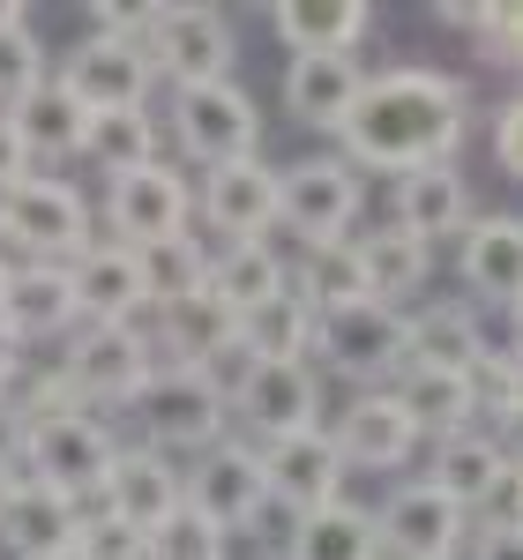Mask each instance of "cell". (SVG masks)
Wrapping results in <instances>:
<instances>
[{
    "mask_svg": "<svg viewBox=\"0 0 523 560\" xmlns=\"http://www.w3.org/2000/svg\"><path fill=\"white\" fill-rule=\"evenodd\" d=\"M472 128V90L441 68H382L367 75L351 113L337 120V150L345 165H374V173H419L464 150Z\"/></svg>",
    "mask_w": 523,
    "mask_h": 560,
    "instance_id": "obj_1",
    "label": "cell"
},
{
    "mask_svg": "<svg viewBox=\"0 0 523 560\" xmlns=\"http://www.w3.org/2000/svg\"><path fill=\"white\" fill-rule=\"evenodd\" d=\"M8 247L23 261H75L90 247V202L60 173L31 165L23 179L0 187V255Z\"/></svg>",
    "mask_w": 523,
    "mask_h": 560,
    "instance_id": "obj_2",
    "label": "cell"
},
{
    "mask_svg": "<svg viewBox=\"0 0 523 560\" xmlns=\"http://www.w3.org/2000/svg\"><path fill=\"white\" fill-rule=\"evenodd\" d=\"M113 427L83 411V404H68V411H38V419H23V456H15V471L31 478V486H53V493H68V501H90L97 493V478L113 464Z\"/></svg>",
    "mask_w": 523,
    "mask_h": 560,
    "instance_id": "obj_3",
    "label": "cell"
},
{
    "mask_svg": "<svg viewBox=\"0 0 523 560\" xmlns=\"http://www.w3.org/2000/svg\"><path fill=\"white\" fill-rule=\"evenodd\" d=\"M150 374H158V345H150L142 322H83V337L60 351V382H68V396L83 411L135 404Z\"/></svg>",
    "mask_w": 523,
    "mask_h": 560,
    "instance_id": "obj_4",
    "label": "cell"
},
{
    "mask_svg": "<svg viewBox=\"0 0 523 560\" xmlns=\"http://www.w3.org/2000/svg\"><path fill=\"white\" fill-rule=\"evenodd\" d=\"M142 52H150V75H165L173 90H202L232 83L240 38H232V15H218V8H158Z\"/></svg>",
    "mask_w": 523,
    "mask_h": 560,
    "instance_id": "obj_5",
    "label": "cell"
},
{
    "mask_svg": "<svg viewBox=\"0 0 523 560\" xmlns=\"http://www.w3.org/2000/svg\"><path fill=\"white\" fill-rule=\"evenodd\" d=\"M173 142L187 165L218 173V165H240L255 158L262 142V113L240 83H202V90H173Z\"/></svg>",
    "mask_w": 523,
    "mask_h": 560,
    "instance_id": "obj_6",
    "label": "cell"
},
{
    "mask_svg": "<svg viewBox=\"0 0 523 560\" xmlns=\"http://www.w3.org/2000/svg\"><path fill=\"white\" fill-rule=\"evenodd\" d=\"M135 419H142V448H158V456H173V448H218L224 441V411L218 396H210V382L202 374H187V366H158L150 382H142V396H135Z\"/></svg>",
    "mask_w": 523,
    "mask_h": 560,
    "instance_id": "obj_7",
    "label": "cell"
},
{
    "mask_svg": "<svg viewBox=\"0 0 523 560\" xmlns=\"http://www.w3.org/2000/svg\"><path fill=\"white\" fill-rule=\"evenodd\" d=\"M277 224L300 232V247L322 240H351L359 224V173L345 158H300L277 173Z\"/></svg>",
    "mask_w": 523,
    "mask_h": 560,
    "instance_id": "obj_8",
    "label": "cell"
},
{
    "mask_svg": "<svg viewBox=\"0 0 523 560\" xmlns=\"http://www.w3.org/2000/svg\"><path fill=\"white\" fill-rule=\"evenodd\" d=\"M314 351H322V366H337L351 382H396V366H404V314L374 300H351V306H329V314H314Z\"/></svg>",
    "mask_w": 523,
    "mask_h": 560,
    "instance_id": "obj_9",
    "label": "cell"
},
{
    "mask_svg": "<svg viewBox=\"0 0 523 560\" xmlns=\"http://www.w3.org/2000/svg\"><path fill=\"white\" fill-rule=\"evenodd\" d=\"M179 501H187L195 516H210L224 538H232V530H247V523L269 509L255 441H232V433H224L218 448H202V456H195V471H179Z\"/></svg>",
    "mask_w": 523,
    "mask_h": 560,
    "instance_id": "obj_10",
    "label": "cell"
},
{
    "mask_svg": "<svg viewBox=\"0 0 523 560\" xmlns=\"http://www.w3.org/2000/svg\"><path fill=\"white\" fill-rule=\"evenodd\" d=\"M187 210H195V195H187V179L158 158V165H142V173H120L105 187V224L120 232V247H158V240H173L187 232Z\"/></svg>",
    "mask_w": 523,
    "mask_h": 560,
    "instance_id": "obj_11",
    "label": "cell"
},
{
    "mask_svg": "<svg viewBox=\"0 0 523 560\" xmlns=\"http://www.w3.org/2000/svg\"><path fill=\"white\" fill-rule=\"evenodd\" d=\"M150 52L135 38H83L68 52V75L60 90L83 105V113H142L150 105Z\"/></svg>",
    "mask_w": 523,
    "mask_h": 560,
    "instance_id": "obj_12",
    "label": "cell"
},
{
    "mask_svg": "<svg viewBox=\"0 0 523 560\" xmlns=\"http://www.w3.org/2000/svg\"><path fill=\"white\" fill-rule=\"evenodd\" d=\"M255 456H262V493H269L277 509H292V516L329 509V501H337V486H345V464H337V448H329V427L262 441Z\"/></svg>",
    "mask_w": 523,
    "mask_h": 560,
    "instance_id": "obj_13",
    "label": "cell"
},
{
    "mask_svg": "<svg viewBox=\"0 0 523 560\" xmlns=\"http://www.w3.org/2000/svg\"><path fill=\"white\" fill-rule=\"evenodd\" d=\"M472 224V179L456 158L441 165H419V173H396V195H390V232L434 247V240H464Z\"/></svg>",
    "mask_w": 523,
    "mask_h": 560,
    "instance_id": "obj_14",
    "label": "cell"
},
{
    "mask_svg": "<svg viewBox=\"0 0 523 560\" xmlns=\"http://www.w3.org/2000/svg\"><path fill=\"white\" fill-rule=\"evenodd\" d=\"M232 419L262 441H284V433H306L322 427V374L306 366V359H292V366H255L247 374V388L232 396Z\"/></svg>",
    "mask_w": 523,
    "mask_h": 560,
    "instance_id": "obj_15",
    "label": "cell"
},
{
    "mask_svg": "<svg viewBox=\"0 0 523 560\" xmlns=\"http://www.w3.org/2000/svg\"><path fill=\"white\" fill-rule=\"evenodd\" d=\"M456 530H464V509L449 493H434L427 478H411V486H396L382 501L374 546H382V560H449L456 553Z\"/></svg>",
    "mask_w": 523,
    "mask_h": 560,
    "instance_id": "obj_16",
    "label": "cell"
},
{
    "mask_svg": "<svg viewBox=\"0 0 523 560\" xmlns=\"http://www.w3.org/2000/svg\"><path fill=\"white\" fill-rule=\"evenodd\" d=\"M427 486L434 493H449L464 516H479L486 501H501L509 486H516V456H509V441L501 433H449V441H434V471H427Z\"/></svg>",
    "mask_w": 523,
    "mask_h": 560,
    "instance_id": "obj_17",
    "label": "cell"
},
{
    "mask_svg": "<svg viewBox=\"0 0 523 560\" xmlns=\"http://www.w3.org/2000/svg\"><path fill=\"white\" fill-rule=\"evenodd\" d=\"M0 329H8L15 345H38V337L83 329L75 284H68V261H15L8 284H0Z\"/></svg>",
    "mask_w": 523,
    "mask_h": 560,
    "instance_id": "obj_18",
    "label": "cell"
},
{
    "mask_svg": "<svg viewBox=\"0 0 523 560\" xmlns=\"http://www.w3.org/2000/svg\"><path fill=\"white\" fill-rule=\"evenodd\" d=\"M97 516L128 523V530H158V523L179 509V471L158 456V448H113V464H105V478H97Z\"/></svg>",
    "mask_w": 523,
    "mask_h": 560,
    "instance_id": "obj_19",
    "label": "cell"
},
{
    "mask_svg": "<svg viewBox=\"0 0 523 560\" xmlns=\"http://www.w3.org/2000/svg\"><path fill=\"white\" fill-rule=\"evenodd\" d=\"M329 448H337L345 471H404V464L419 456V433H411V419L390 404V388H367L359 404H345Z\"/></svg>",
    "mask_w": 523,
    "mask_h": 560,
    "instance_id": "obj_20",
    "label": "cell"
},
{
    "mask_svg": "<svg viewBox=\"0 0 523 560\" xmlns=\"http://www.w3.org/2000/svg\"><path fill=\"white\" fill-rule=\"evenodd\" d=\"M68 284H75V314L83 322H142V261L120 240H90L83 255L68 261Z\"/></svg>",
    "mask_w": 523,
    "mask_h": 560,
    "instance_id": "obj_21",
    "label": "cell"
},
{
    "mask_svg": "<svg viewBox=\"0 0 523 560\" xmlns=\"http://www.w3.org/2000/svg\"><path fill=\"white\" fill-rule=\"evenodd\" d=\"M456 269H464V292L479 306H516V292H523V224L516 217H472L464 240H456Z\"/></svg>",
    "mask_w": 523,
    "mask_h": 560,
    "instance_id": "obj_22",
    "label": "cell"
},
{
    "mask_svg": "<svg viewBox=\"0 0 523 560\" xmlns=\"http://www.w3.org/2000/svg\"><path fill=\"white\" fill-rule=\"evenodd\" d=\"M202 217L224 232V247H232V240H262V232L277 224V165L240 158V165L202 173Z\"/></svg>",
    "mask_w": 523,
    "mask_h": 560,
    "instance_id": "obj_23",
    "label": "cell"
},
{
    "mask_svg": "<svg viewBox=\"0 0 523 560\" xmlns=\"http://www.w3.org/2000/svg\"><path fill=\"white\" fill-rule=\"evenodd\" d=\"M486 351L479 306L472 300H434L419 314H404V366H434V374H464Z\"/></svg>",
    "mask_w": 523,
    "mask_h": 560,
    "instance_id": "obj_24",
    "label": "cell"
},
{
    "mask_svg": "<svg viewBox=\"0 0 523 560\" xmlns=\"http://www.w3.org/2000/svg\"><path fill=\"white\" fill-rule=\"evenodd\" d=\"M75 530H83V501L15 478V493H8V509H0V546H8V553L15 560L60 553V546H75Z\"/></svg>",
    "mask_w": 523,
    "mask_h": 560,
    "instance_id": "obj_25",
    "label": "cell"
},
{
    "mask_svg": "<svg viewBox=\"0 0 523 560\" xmlns=\"http://www.w3.org/2000/svg\"><path fill=\"white\" fill-rule=\"evenodd\" d=\"M367 83V68H359V52H306L284 68V113L300 120V128H337L351 113V97Z\"/></svg>",
    "mask_w": 523,
    "mask_h": 560,
    "instance_id": "obj_26",
    "label": "cell"
},
{
    "mask_svg": "<svg viewBox=\"0 0 523 560\" xmlns=\"http://www.w3.org/2000/svg\"><path fill=\"white\" fill-rule=\"evenodd\" d=\"M367 23H374L367 0H277L269 8V31L292 45V60H306V52H359Z\"/></svg>",
    "mask_w": 523,
    "mask_h": 560,
    "instance_id": "obj_27",
    "label": "cell"
},
{
    "mask_svg": "<svg viewBox=\"0 0 523 560\" xmlns=\"http://www.w3.org/2000/svg\"><path fill=\"white\" fill-rule=\"evenodd\" d=\"M427 277H434V247H419V240H404V232H359V284H367V300L404 314V306L427 292Z\"/></svg>",
    "mask_w": 523,
    "mask_h": 560,
    "instance_id": "obj_28",
    "label": "cell"
},
{
    "mask_svg": "<svg viewBox=\"0 0 523 560\" xmlns=\"http://www.w3.org/2000/svg\"><path fill=\"white\" fill-rule=\"evenodd\" d=\"M292 277H284V255L269 247V240H232L210 255V277H202V292L224 306V314H247V306L277 300Z\"/></svg>",
    "mask_w": 523,
    "mask_h": 560,
    "instance_id": "obj_29",
    "label": "cell"
},
{
    "mask_svg": "<svg viewBox=\"0 0 523 560\" xmlns=\"http://www.w3.org/2000/svg\"><path fill=\"white\" fill-rule=\"evenodd\" d=\"M232 337L255 351V366H292V359H306V351H314V306L284 284L277 300L232 314Z\"/></svg>",
    "mask_w": 523,
    "mask_h": 560,
    "instance_id": "obj_30",
    "label": "cell"
},
{
    "mask_svg": "<svg viewBox=\"0 0 523 560\" xmlns=\"http://www.w3.org/2000/svg\"><path fill=\"white\" fill-rule=\"evenodd\" d=\"M8 128H15V142H23V158H31V165H38V158H83L90 113L60 83H38L15 113H8Z\"/></svg>",
    "mask_w": 523,
    "mask_h": 560,
    "instance_id": "obj_31",
    "label": "cell"
},
{
    "mask_svg": "<svg viewBox=\"0 0 523 560\" xmlns=\"http://www.w3.org/2000/svg\"><path fill=\"white\" fill-rule=\"evenodd\" d=\"M390 404L411 419L419 441H449V433L472 427V404H464V382L456 374H434V366H396Z\"/></svg>",
    "mask_w": 523,
    "mask_h": 560,
    "instance_id": "obj_32",
    "label": "cell"
},
{
    "mask_svg": "<svg viewBox=\"0 0 523 560\" xmlns=\"http://www.w3.org/2000/svg\"><path fill=\"white\" fill-rule=\"evenodd\" d=\"M284 560H382L374 516L351 509V501H329V509H314V516H292Z\"/></svg>",
    "mask_w": 523,
    "mask_h": 560,
    "instance_id": "obj_33",
    "label": "cell"
},
{
    "mask_svg": "<svg viewBox=\"0 0 523 560\" xmlns=\"http://www.w3.org/2000/svg\"><path fill=\"white\" fill-rule=\"evenodd\" d=\"M284 277H292V292H300L314 314L367 300V284H359V232H351V240H322V247H306L300 261H284Z\"/></svg>",
    "mask_w": 523,
    "mask_h": 560,
    "instance_id": "obj_34",
    "label": "cell"
},
{
    "mask_svg": "<svg viewBox=\"0 0 523 560\" xmlns=\"http://www.w3.org/2000/svg\"><path fill=\"white\" fill-rule=\"evenodd\" d=\"M150 345L173 351L165 366H202L218 345H232V314H224L210 292H187L179 306H165V314H158V337H150Z\"/></svg>",
    "mask_w": 523,
    "mask_h": 560,
    "instance_id": "obj_35",
    "label": "cell"
},
{
    "mask_svg": "<svg viewBox=\"0 0 523 560\" xmlns=\"http://www.w3.org/2000/svg\"><path fill=\"white\" fill-rule=\"evenodd\" d=\"M83 158H97V173H142L158 165V120L150 113H90L83 128Z\"/></svg>",
    "mask_w": 523,
    "mask_h": 560,
    "instance_id": "obj_36",
    "label": "cell"
},
{
    "mask_svg": "<svg viewBox=\"0 0 523 560\" xmlns=\"http://www.w3.org/2000/svg\"><path fill=\"white\" fill-rule=\"evenodd\" d=\"M142 300L158 306H179L187 292H202V277H210V255H202V240L195 232H173V240H158V247H142Z\"/></svg>",
    "mask_w": 523,
    "mask_h": 560,
    "instance_id": "obj_37",
    "label": "cell"
},
{
    "mask_svg": "<svg viewBox=\"0 0 523 560\" xmlns=\"http://www.w3.org/2000/svg\"><path fill=\"white\" fill-rule=\"evenodd\" d=\"M464 404H472V419H493V427H516V404H523V382H516V351L486 345L464 374Z\"/></svg>",
    "mask_w": 523,
    "mask_h": 560,
    "instance_id": "obj_38",
    "label": "cell"
},
{
    "mask_svg": "<svg viewBox=\"0 0 523 560\" xmlns=\"http://www.w3.org/2000/svg\"><path fill=\"white\" fill-rule=\"evenodd\" d=\"M38 83H53V75H45L38 23H31V8H23V15H8V23H0V113H15Z\"/></svg>",
    "mask_w": 523,
    "mask_h": 560,
    "instance_id": "obj_39",
    "label": "cell"
},
{
    "mask_svg": "<svg viewBox=\"0 0 523 560\" xmlns=\"http://www.w3.org/2000/svg\"><path fill=\"white\" fill-rule=\"evenodd\" d=\"M434 23H449V31H472L479 38V60H493V68H509L523 45V15L501 0V8H479V0H441Z\"/></svg>",
    "mask_w": 523,
    "mask_h": 560,
    "instance_id": "obj_40",
    "label": "cell"
},
{
    "mask_svg": "<svg viewBox=\"0 0 523 560\" xmlns=\"http://www.w3.org/2000/svg\"><path fill=\"white\" fill-rule=\"evenodd\" d=\"M224 546H232V538H224L218 523L195 516V509L179 501L173 516H165L158 530H150V538H142V560H224Z\"/></svg>",
    "mask_w": 523,
    "mask_h": 560,
    "instance_id": "obj_41",
    "label": "cell"
},
{
    "mask_svg": "<svg viewBox=\"0 0 523 560\" xmlns=\"http://www.w3.org/2000/svg\"><path fill=\"white\" fill-rule=\"evenodd\" d=\"M75 553H83V560H142V530L97 516V523H83V530H75Z\"/></svg>",
    "mask_w": 523,
    "mask_h": 560,
    "instance_id": "obj_42",
    "label": "cell"
},
{
    "mask_svg": "<svg viewBox=\"0 0 523 560\" xmlns=\"http://www.w3.org/2000/svg\"><path fill=\"white\" fill-rule=\"evenodd\" d=\"M493 165L516 179L523 173V105L509 97V105H493Z\"/></svg>",
    "mask_w": 523,
    "mask_h": 560,
    "instance_id": "obj_43",
    "label": "cell"
},
{
    "mask_svg": "<svg viewBox=\"0 0 523 560\" xmlns=\"http://www.w3.org/2000/svg\"><path fill=\"white\" fill-rule=\"evenodd\" d=\"M23 173H31V158H23V142H15V128H8V113H0V187L23 179Z\"/></svg>",
    "mask_w": 523,
    "mask_h": 560,
    "instance_id": "obj_44",
    "label": "cell"
},
{
    "mask_svg": "<svg viewBox=\"0 0 523 560\" xmlns=\"http://www.w3.org/2000/svg\"><path fill=\"white\" fill-rule=\"evenodd\" d=\"M23 359H31V351H23L15 337H8V329H0V396H15V382H23Z\"/></svg>",
    "mask_w": 523,
    "mask_h": 560,
    "instance_id": "obj_45",
    "label": "cell"
},
{
    "mask_svg": "<svg viewBox=\"0 0 523 560\" xmlns=\"http://www.w3.org/2000/svg\"><path fill=\"white\" fill-rule=\"evenodd\" d=\"M15 478H23L15 464H0V509H8V493H15Z\"/></svg>",
    "mask_w": 523,
    "mask_h": 560,
    "instance_id": "obj_46",
    "label": "cell"
},
{
    "mask_svg": "<svg viewBox=\"0 0 523 560\" xmlns=\"http://www.w3.org/2000/svg\"><path fill=\"white\" fill-rule=\"evenodd\" d=\"M38 560H83V553H75V546H60V553H38Z\"/></svg>",
    "mask_w": 523,
    "mask_h": 560,
    "instance_id": "obj_47",
    "label": "cell"
},
{
    "mask_svg": "<svg viewBox=\"0 0 523 560\" xmlns=\"http://www.w3.org/2000/svg\"><path fill=\"white\" fill-rule=\"evenodd\" d=\"M8 269H15V261H8V255H0V284H8Z\"/></svg>",
    "mask_w": 523,
    "mask_h": 560,
    "instance_id": "obj_48",
    "label": "cell"
}]
</instances>
